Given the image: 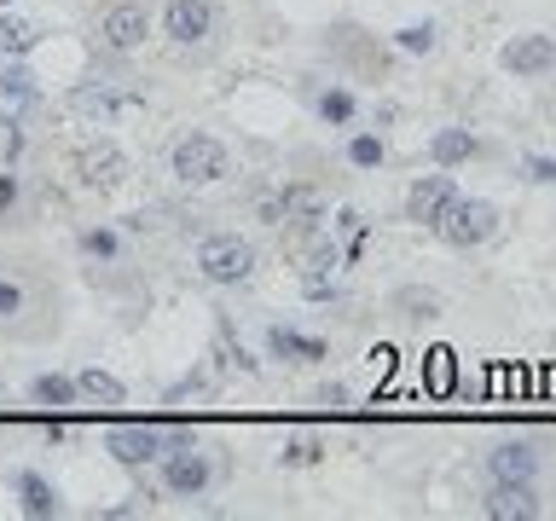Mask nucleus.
Segmentation results:
<instances>
[{"label": "nucleus", "mask_w": 556, "mask_h": 521, "mask_svg": "<svg viewBox=\"0 0 556 521\" xmlns=\"http://www.w3.org/2000/svg\"><path fill=\"white\" fill-rule=\"evenodd\" d=\"M146 35H151V12L139 7V0H111V7L99 12V41L111 52L146 47Z\"/></svg>", "instance_id": "nucleus-6"}, {"label": "nucleus", "mask_w": 556, "mask_h": 521, "mask_svg": "<svg viewBox=\"0 0 556 521\" xmlns=\"http://www.w3.org/2000/svg\"><path fill=\"white\" fill-rule=\"evenodd\" d=\"M290 469H307V463H319L325 458V441L319 434H295V441H285V452H278Z\"/></svg>", "instance_id": "nucleus-26"}, {"label": "nucleus", "mask_w": 556, "mask_h": 521, "mask_svg": "<svg viewBox=\"0 0 556 521\" xmlns=\"http://www.w3.org/2000/svg\"><path fill=\"white\" fill-rule=\"evenodd\" d=\"M198 272L208 278V284H250L255 278V243L238 238V232H215L198 243Z\"/></svg>", "instance_id": "nucleus-2"}, {"label": "nucleus", "mask_w": 556, "mask_h": 521, "mask_svg": "<svg viewBox=\"0 0 556 521\" xmlns=\"http://www.w3.org/2000/svg\"><path fill=\"white\" fill-rule=\"evenodd\" d=\"M486 475L504 481V486H533L539 475V446L533 441H498L486 452Z\"/></svg>", "instance_id": "nucleus-11"}, {"label": "nucleus", "mask_w": 556, "mask_h": 521, "mask_svg": "<svg viewBox=\"0 0 556 521\" xmlns=\"http://www.w3.org/2000/svg\"><path fill=\"white\" fill-rule=\"evenodd\" d=\"M163 35L174 47H203L215 35V7L208 0H168L163 7Z\"/></svg>", "instance_id": "nucleus-8"}, {"label": "nucleus", "mask_w": 556, "mask_h": 521, "mask_svg": "<svg viewBox=\"0 0 556 521\" xmlns=\"http://www.w3.org/2000/svg\"><path fill=\"white\" fill-rule=\"evenodd\" d=\"M528 180L533 186H551L556 180V156H528Z\"/></svg>", "instance_id": "nucleus-31"}, {"label": "nucleus", "mask_w": 556, "mask_h": 521, "mask_svg": "<svg viewBox=\"0 0 556 521\" xmlns=\"http://www.w3.org/2000/svg\"><path fill=\"white\" fill-rule=\"evenodd\" d=\"M29 399L35 406H47V411H64V406H76V377H59V371H41L29 382Z\"/></svg>", "instance_id": "nucleus-18"}, {"label": "nucleus", "mask_w": 556, "mask_h": 521, "mask_svg": "<svg viewBox=\"0 0 556 521\" xmlns=\"http://www.w3.org/2000/svg\"><path fill=\"white\" fill-rule=\"evenodd\" d=\"M313 399H319L325 411H348V406H354V394H348V382H325V389L313 394Z\"/></svg>", "instance_id": "nucleus-29"}, {"label": "nucleus", "mask_w": 556, "mask_h": 521, "mask_svg": "<svg viewBox=\"0 0 556 521\" xmlns=\"http://www.w3.org/2000/svg\"><path fill=\"white\" fill-rule=\"evenodd\" d=\"M504 69H510L516 81H539L556 69V35H516L510 47H504Z\"/></svg>", "instance_id": "nucleus-9"}, {"label": "nucleus", "mask_w": 556, "mask_h": 521, "mask_svg": "<svg viewBox=\"0 0 556 521\" xmlns=\"http://www.w3.org/2000/svg\"><path fill=\"white\" fill-rule=\"evenodd\" d=\"M302 295H307V302H330V295H337V272H330V260H307V267H302Z\"/></svg>", "instance_id": "nucleus-24"}, {"label": "nucleus", "mask_w": 556, "mask_h": 521, "mask_svg": "<svg viewBox=\"0 0 556 521\" xmlns=\"http://www.w3.org/2000/svg\"><path fill=\"white\" fill-rule=\"evenodd\" d=\"M104 452L122 469H146L163 458V423H111L104 429Z\"/></svg>", "instance_id": "nucleus-5"}, {"label": "nucleus", "mask_w": 556, "mask_h": 521, "mask_svg": "<svg viewBox=\"0 0 556 521\" xmlns=\"http://www.w3.org/2000/svg\"><path fill=\"white\" fill-rule=\"evenodd\" d=\"M41 41V24H29V17H12V12H0V52L7 59H24V52Z\"/></svg>", "instance_id": "nucleus-21"}, {"label": "nucleus", "mask_w": 556, "mask_h": 521, "mask_svg": "<svg viewBox=\"0 0 556 521\" xmlns=\"http://www.w3.org/2000/svg\"><path fill=\"white\" fill-rule=\"evenodd\" d=\"M70 104H76L81 116H99V122H104V116H116L122 104H134V99H128V93H116V87H104V81H99V87H76V93H70Z\"/></svg>", "instance_id": "nucleus-20"}, {"label": "nucleus", "mask_w": 556, "mask_h": 521, "mask_svg": "<svg viewBox=\"0 0 556 521\" xmlns=\"http://www.w3.org/2000/svg\"><path fill=\"white\" fill-rule=\"evenodd\" d=\"M12 486H17V510H24V516H35V521L64 516V498H59V486H52L47 475H35V469H17Z\"/></svg>", "instance_id": "nucleus-13"}, {"label": "nucleus", "mask_w": 556, "mask_h": 521, "mask_svg": "<svg viewBox=\"0 0 556 521\" xmlns=\"http://www.w3.org/2000/svg\"><path fill=\"white\" fill-rule=\"evenodd\" d=\"M76 394L87 399V406H122V399H128V389H122L111 371H99V365L76 371Z\"/></svg>", "instance_id": "nucleus-17"}, {"label": "nucleus", "mask_w": 556, "mask_h": 521, "mask_svg": "<svg viewBox=\"0 0 556 521\" xmlns=\"http://www.w3.org/2000/svg\"><path fill=\"white\" fill-rule=\"evenodd\" d=\"M156 469H163V493H168V498H203L208 486H215V458H208L203 446L163 452V458H156Z\"/></svg>", "instance_id": "nucleus-4"}, {"label": "nucleus", "mask_w": 556, "mask_h": 521, "mask_svg": "<svg viewBox=\"0 0 556 521\" xmlns=\"http://www.w3.org/2000/svg\"><path fill=\"white\" fill-rule=\"evenodd\" d=\"M429 151H434V163H441V168H458V163H469L481 145H476V134H469V128H441V134L429 139Z\"/></svg>", "instance_id": "nucleus-19"}, {"label": "nucleus", "mask_w": 556, "mask_h": 521, "mask_svg": "<svg viewBox=\"0 0 556 521\" xmlns=\"http://www.w3.org/2000/svg\"><path fill=\"white\" fill-rule=\"evenodd\" d=\"M0 104H7V116H24V111L41 104V87H35V76L17 59L0 64Z\"/></svg>", "instance_id": "nucleus-15"}, {"label": "nucleus", "mask_w": 556, "mask_h": 521, "mask_svg": "<svg viewBox=\"0 0 556 521\" xmlns=\"http://www.w3.org/2000/svg\"><path fill=\"white\" fill-rule=\"evenodd\" d=\"M330 347L319 336H302L290 325H267V359H285V365H319Z\"/></svg>", "instance_id": "nucleus-12"}, {"label": "nucleus", "mask_w": 556, "mask_h": 521, "mask_svg": "<svg viewBox=\"0 0 556 521\" xmlns=\"http://www.w3.org/2000/svg\"><path fill=\"white\" fill-rule=\"evenodd\" d=\"M452 198H458V180L441 168V174H424V180L412 186V198H406V220L417 226H441V215L452 208Z\"/></svg>", "instance_id": "nucleus-10"}, {"label": "nucleus", "mask_w": 556, "mask_h": 521, "mask_svg": "<svg viewBox=\"0 0 556 521\" xmlns=\"http://www.w3.org/2000/svg\"><path fill=\"white\" fill-rule=\"evenodd\" d=\"M348 163L354 168H382V139L377 134H354L348 139Z\"/></svg>", "instance_id": "nucleus-27"}, {"label": "nucleus", "mask_w": 556, "mask_h": 521, "mask_svg": "<svg viewBox=\"0 0 556 521\" xmlns=\"http://www.w3.org/2000/svg\"><path fill=\"white\" fill-rule=\"evenodd\" d=\"M434 232H441V238L452 243V250H481V243L498 232V208L486 203V198H464V191H458Z\"/></svg>", "instance_id": "nucleus-3"}, {"label": "nucleus", "mask_w": 556, "mask_h": 521, "mask_svg": "<svg viewBox=\"0 0 556 521\" xmlns=\"http://www.w3.org/2000/svg\"><path fill=\"white\" fill-rule=\"evenodd\" d=\"M76 180L87 191H116L122 180H128V156H122L111 139H93V145L76 151Z\"/></svg>", "instance_id": "nucleus-7"}, {"label": "nucleus", "mask_w": 556, "mask_h": 521, "mask_svg": "<svg viewBox=\"0 0 556 521\" xmlns=\"http://www.w3.org/2000/svg\"><path fill=\"white\" fill-rule=\"evenodd\" d=\"M168 174L180 186H215L232 174V151H226L215 134H186V139H174V151H168Z\"/></svg>", "instance_id": "nucleus-1"}, {"label": "nucleus", "mask_w": 556, "mask_h": 521, "mask_svg": "<svg viewBox=\"0 0 556 521\" xmlns=\"http://www.w3.org/2000/svg\"><path fill=\"white\" fill-rule=\"evenodd\" d=\"M17 198H24V180H17V174L7 168V174H0V220H7L12 208H17Z\"/></svg>", "instance_id": "nucleus-30"}, {"label": "nucleus", "mask_w": 556, "mask_h": 521, "mask_svg": "<svg viewBox=\"0 0 556 521\" xmlns=\"http://www.w3.org/2000/svg\"><path fill=\"white\" fill-rule=\"evenodd\" d=\"M0 7H12V0H0Z\"/></svg>", "instance_id": "nucleus-32"}, {"label": "nucleus", "mask_w": 556, "mask_h": 521, "mask_svg": "<svg viewBox=\"0 0 556 521\" xmlns=\"http://www.w3.org/2000/svg\"><path fill=\"white\" fill-rule=\"evenodd\" d=\"M29 313V284H24V272H0V325H17Z\"/></svg>", "instance_id": "nucleus-22"}, {"label": "nucleus", "mask_w": 556, "mask_h": 521, "mask_svg": "<svg viewBox=\"0 0 556 521\" xmlns=\"http://www.w3.org/2000/svg\"><path fill=\"white\" fill-rule=\"evenodd\" d=\"M481 510L493 516V521H533V516H539V498H533V486H504V481H493V493L481 498Z\"/></svg>", "instance_id": "nucleus-14"}, {"label": "nucleus", "mask_w": 556, "mask_h": 521, "mask_svg": "<svg viewBox=\"0 0 556 521\" xmlns=\"http://www.w3.org/2000/svg\"><path fill=\"white\" fill-rule=\"evenodd\" d=\"M313 116H319L325 128H348V122L359 116V99L348 93V87H319V93H313Z\"/></svg>", "instance_id": "nucleus-16"}, {"label": "nucleus", "mask_w": 556, "mask_h": 521, "mask_svg": "<svg viewBox=\"0 0 556 521\" xmlns=\"http://www.w3.org/2000/svg\"><path fill=\"white\" fill-rule=\"evenodd\" d=\"M394 307H400V319L424 325V319H434V313H441V295H434V290H400Z\"/></svg>", "instance_id": "nucleus-23"}, {"label": "nucleus", "mask_w": 556, "mask_h": 521, "mask_svg": "<svg viewBox=\"0 0 556 521\" xmlns=\"http://www.w3.org/2000/svg\"><path fill=\"white\" fill-rule=\"evenodd\" d=\"M81 255L87 260H116L122 255V232H111V226H87V232H81Z\"/></svg>", "instance_id": "nucleus-25"}, {"label": "nucleus", "mask_w": 556, "mask_h": 521, "mask_svg": "<svg viewBox=\"0 0 556 521\" xmlns=\"http://www.w3.org/2000/svg\"><path fill=\"white\" fill-rule=\"evenodd\" d=\"M394 47H400V52H434V24H406V29H394Z\"/></svg>", "instance_id": "nucleus-28"}]
</instances>
